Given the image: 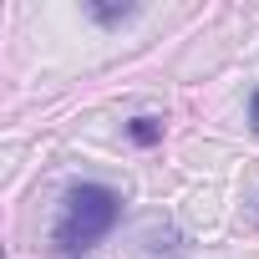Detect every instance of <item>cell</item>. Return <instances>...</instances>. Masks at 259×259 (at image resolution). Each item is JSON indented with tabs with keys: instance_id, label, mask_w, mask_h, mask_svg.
Returning <instances> with one entry per match:
<instances>
[{
	"instance_id": "6da1fadb",
	"label": "cell",
	"mask_w": 259,
	"mask_h": 259,
	"mask_svg": "<svg viewBox=\"0 0 259 259\" xmlns=\"http://www.w3.org/2000/svg\"><path fill=\"white\" fill-rule=\"evenodd\" d=\"M117 213H122V198H117L112 188L81 183V188L66 193V208H61V224H56V244H61L66 254L92 249V244L117 224Z\"/></svg>"
},
{
	"instance_id": "7a4b0ae2",
	"label": "cell",
	"mask_w": 259,
	"mask_h": 259,
	"mask_svg": "<svg viewBox=\"0 0 259 259\" xmlns=\"http://www.w3.org/2000/svg\"><path fill=\"white\" fill-rule=\"evenodd\" d=\"M127 138L143 143V148H153V143L163 138V122H158V117H138V122H127Z\"/></svg>"
},
{
	"instance_id": "3957f363",
	"label": "cell",
	"mask_w": 259,
	"mask_h": 259,
	"mask_svg": "<svg viewBox=\"0 0 259 259\" xmlns=\"http://www.w3.org/2000/svg\"><path fill=\"white\" fill-rule=\"evenodd\" d=\"M87 11H92V16L102 21V26H112V21H127V16H133L138 6H102V0H92V6H87Z\"/></svg>"
},
{
	"instance_id": "277c9868",
	"label": "cell",
	"mask_w": 259,
	"mask_h": 259,
	"mask_svg": "<svg viewBox=\"0 0 259 259\" xmlns=\"http://www.w3.org/2000/svg\"><path fill=\"white\" fill-rule=\"evenodd\" d=\"M249 117H254V127H259V92H254V107H249Z\"/></svg>"
}]
</instances>
